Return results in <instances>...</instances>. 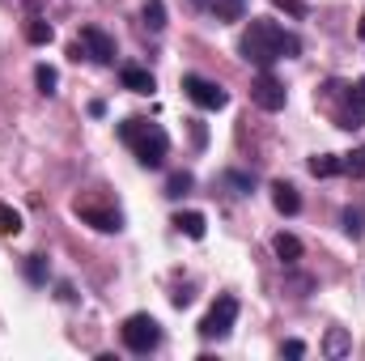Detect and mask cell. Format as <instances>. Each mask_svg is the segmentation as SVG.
Returning <instances> with one entry per match:
<instances>
[{"instance_id":"1","label":"cell","mask_w":365,"mask_h":361,"mask_svg":"<svg viewBox=\"0 0 365 361\" xmlns=\"http://www.w3.org/2000/svg\"><path fill=\"white\" fill-rule=\"evenodd\" d=\"M238 51H242V60H251L255 68H272L276 60L302 56V39H297L293 30H284L280 21H255V17H251V26H247L242 39H238Z\"/></svg>"},{"instance_id":"2","label":"cell","mask_w":365,"mask_h":361,"mask_svg":"<svg viewBox=\"0 0 365 361\" xmlns=\"http://www.w3.org/2000/svg\"><path fill=\"white\" fill-rule=\"evenodd\" d=\"M119 141L136 153V162L145 171H162L166 153H170V136L162 123H149V119H123L119 123Z\"/></svg>"},{"instance_id":"3","label":"cell","mask_w":365,"mask_h":361,"mask_svg":"<svg viewBox=\"0 0 365 361\" xmlns=\"http://www.w3.org/2000/svg\"><path fill=\"white\" fill-rule=\"evenodd\" d=\"M123 345L136 353V357H149L158 345H162V323L153 315H132L123 323Z\"/></svg>"},{"instance_id":"4","label":"cell","mask_w":365,"mask_h":361,"mask_svg":"<svg viewBox=\"0 0 365 361\" xmlns=\"http://www.w3.org/2000/svg\"><path fill=\"white\" fill-rule=\"evenodd\" d=\"M327 90H336L344 98V106L336 111V123L344 128V132H353V128H365V77L357 86H340V81H327Z\"/></svg>"},{"instance_id":"5","label":"cell","mask_w":365,"mask_h":361,"mask_svg":"<svg viewBox=\"0 0 365 361\" xmlns=\"http://www.w3.org/2000/svg\"><path fill=\"white\" fill-rule=\"evenodd\" d=\"M234 319H238V298H217V306L200 319V336L204 340H225L230 336V327H234Z\"/></svg>"},{"instance_id":"6","label":"cell","mask_w":365,"mask_h":361,"mask_svg":"<svg viewBox=\"0 0 365 361\" xmlns=\"http://www.w3.org/2000/svg\"><path fill=\"white\" fill-rule=\"evenodd\" d=\"M182 93H187L200 111H225V106H230V93L221 90L217 81L195 77V73H187V77H182Z\"/></svg>"},{"instance_id":"7","label":"cell","mask_w":365,"mask_h":361,"mask_svg":"<svg viewBox=\"0 0 365 361\" xmlns=\"http://www.w3.org/2000/svg\"><path fill=\"white\" fill-rule=\"evenodd\" d=\"M251 102H255L259 111H284L289 93H284V86L272 77V68H259V77L251 81Z\"/></svg>"},{"instance_id":"8","label":"cell","mask_w":365,"mask_h":361,"mask_svg":"<svg viewBox=\"0 0 365 361\" xmlns=\"http://www.w3.org/2000/svg\"><path fill=\"white\" fill-rule=\"evenodd\" d=\"M81 43H86V56L93 64H115V39L102 26H81Z\"/></svg>"},{"instance_id":"9","label":"cell","mask_w":365,"mask_h":361,"mask_svg":"<svg viewBox=\"0 0 365 361\" xmlns=\"http://www.w3.org/2000/svg\"><path fill=\"white\" fill-rule=\"evenodd\" d=\"M77 217H81V221H90L93 230H102V234H119V230H123V217H119V213H110V208L77 204Z\"/></svg>"},{"instance_id":"10","label":"cell","mask_w":365,"mask_h":361,"mask_svg":"<svg viewBox=\"0 0 365 361\" xmlns=\"http://www.w3.org/2000/svg\"><path fill=\"white\" fill-rule=\"evenodd\" d=\"M119 86L132 93H153L158 90V81H153V73L149 68H140V64H123L119 68Z\"/></svg>"},{"instance_id":"11","label":"cell","mask_w":365,"mask_h":361,"mask_svg":"<svg viewBox=\"0 0 365 361\" xmlns=\"http://www.w3.org/2000/svg\"><path fill=\"white\" fill-rule=\"evenodd\" d=\"M272 204L280 217H297L302 213V195H297L293 183H272Z\"/></svg>"},{"instance_id":"12","label":"cell","mask_w":365,"mask_h":361,"mask_svg":"<svg viewBox=\"0 0 365 361\" xmlns=\"http://www.w3.org/2000/svg\"><path fill=\"white\" fill-rule=\"evenodd\" d=\"M272 251H276V260H280L284 268H293V264L302 260V238H293V234H276Z\"/></svg>"},{"instance_id":"13","label":"cell","mask_w":365,"mask_h":361,"mask_svg":"<svg viewBox=\"0 0 365 361\" xmlns=\"http://www.w3.org/2000/svg\"><path fill=\"white\" fill-rule=\"evenodd\" d=\"M170 225H175L179 234H187V238H195V243L208 234V221H204V213H175V221H170Z\"/></svg>"},{"instance_id":"14","label":"cell","mask_w":365,"mask_h":361,"mask_svg":"<svg viewBox=\"0 0 365 361\" xmlns=\"http://www.w3.org/2000/svg\"><path fill=\"white\" fill-rule=\"evenodd\" d=\"M323 353H327V357H349V353H353V336H349L344 327H327V336H323Z\"/></svg>"},{"instance_id":"15","label":"cell","mask_w":365,"mask_h":361,"mask_svg":"<svg viewBox=\"0 0 365 361\" xmlns=\"http://www.w3.org/2000/svg\"><path fill=\"white\" fill-rule=\"evenodd\" d=\"M310 175H314V179L344 175V158H336V153H314V158H310Z\"/></svg>"},{"instance_id":"16","label":"cell","mask_w":365,"mask_h":361,"mask_svg":"<svg viewBox=\"0 0 365 361\" xmlns=\"http://www.w3.org/2000/svg\"><path fill=\"white\" fill-rule=\"evenodd\" d=\"M217 21H242L247 17V0H212L208 4Z\"/></svg>"},{"instance_id":"17","label":"cell","mask_w":365,"mask_h":361,"mask_svg":"<svg viewBox=\"0 0 365 361\" xmlns=\"http://www.w3.org/2000/svg\"><path fill=\"white\" fill-rule=\"evenodd\" d=\"M51 39H56V30H51L43 17H30V21H26V43H34V47H47Z\"/></svg>"},{"instance_id":"18","label":"cell","mask_w":365,"mask_h":361,"mask_svg":"<svg viewBox=\"0 0 365 361\" xmlns=\"http://www.w3.org/2000/svg\"><path fill=\"white\" fill-rule=\"evenodd\" d=\"M13 234H21V213L0 200V238H13Z\"/></svg>"},{"instance_id":"19","label":"cell","mask_w":365,"mask_h":361,"mask_svg":"<svg viewBox=\"0 0 365 361\" xmlns=\"http://www.w3.org/2000/svg\"><path fill=\"white\" fill-rule=\"evenodd\" d=\"M47 276H51L47 255H30V260H26V280H30V285H47Z\"/></svg>"},{"instance_id":"20","label":"cell","mask_w":365,"mask_h":361,"mask_svg":"<svg viewBox=\"0 0 365 361\" xmlns=\"http://www.w3.org/2000/svg\"><path fill=\"white\" fill-rule=\"evenodd\" d=\"M140 17H145V26H149L153 34L166 30V4H162V0H145V13H140Z\"/></svg>"},{"instance_id":"21","label":"cell","mask_w":365,"mask_h":361,"mask_svg":"<svg viewBox=\"0 0 365 361\" xmlns=\"http://www.w3.org/2000/svg\"><path fill=\"white\" fill-rule=\"evenodd\" d=\"M34 86H38V93H56V86H60V73H56L51 64H38V68H34Z\"/></svg>"},{"instance_id":"22","label":"cell","mask_w":365,"mask_h":361,"mask_svg":"<svg viewBox=\"0 0 365 361\" xmlns=\"http://www.w3.org/2000/svg\"><path fill=\"white\" fill-rule=\"evenodd\" d=\"M191 187H195V179H191L187 171H179V175H170V179H166V195H170V200H182Z\"/></svg>"},{"instance_id":"23","label":"cell","mask_w":365,"mask_h":361,"mask_svg":"<svg viewBox=\"0 0 365 361\" xmlns=\"http://www.w3.org/2000/svg\"><path fill=\"white\" fill-rule=\"evenodd\" d=\"M225 183H230L238 195H251V191H255V179H251V175H242V171H225Z\"/></svg>"},{"instance_id":"24","label":"cell","mask_w":365,"mask_h":361,"mask_svg":"<svg viewBox=\"0 0 365 361\" xmlns=\"http://www.w3.org/2000/svg\"><path fill=\"white\" fill-rule=\"evenodd\" d=\"M340 221H344V234H349V238H361V230H365V225H361V221H365L361 208H344V217H340Z\"/></svg>"},{"instance_id":"25","label":"cell","mask_w":365,"mask_h":361,"mask_svg":"<svg viewBox=\"0 0 365 361\" xmlns=\"http://www.w3.org/2000/svg\"><path fill=\"white\" fill-rule=\"evenodd\" d=\"M344 175H353V179H365V145H361V149H353V153L344 158Z\"/></svg>"},{"instance_id":"26","label":"cell","mask_w":365,"mask_h":361,"mask_svg":"<svg viewBox=\"0 0 365 361\" xmlns=\"http://www.w3.org/2000/svg\"><path fill=\"white\" fill-rule=\"evenodd\" d=\"M272 4L280 13H289V17H306V4L302 0H272Z\"/></svg>"},{"instance_id":"27","label":"cell","mask_w":365,"mask_h":361,"mask_svg":"<svg viewBox=\"0 0 365 361\" xmlns=\"http://www.w3.org/2000/svg\"><path fill=\"white\" fill-rule=\"evenodd\" d=\"M280 353H284V357H306V345H302V340H284Z\"/></svg>"},{"instance_id":"28","label":"cell","mask_w":365,"mask_h":361,"mask_svg":"<svg viewBox=\"0 0 365 361\" xmlns=\"http://www.w3.org/2000/svg\"><path fill=\"white\" fill-rule=\"evenodd\" d=\"M68 60H77V64H81V60H90V56H86V43H81V39H77V43L68 47Z\"/></svg>"},{"instance_id":"29","label":"cell","mask_w":365,"mask_h":361,"mask_svg":"<svg viewBox=\"0 0 365 361\" xmlns=\"http://www.w3.org/2000/svg\"><path fill=\"white\" fill-rule=\"evenodd\" d=\"M175 306H179V310L182 306H191V289H179V293H175Z\"/></svg>"},{"instance_id":"30","label":"cell","mask_w":365,"mask_h":361,"mask_svg":"<svg viewBox=\"0 0 365 361\" xmlns=\"http://www.w3.org/2000/svg\"><path fill=\"white\" fill-rule=\"evenodd\" d=\"M357 39L365 43V13H361V21H357Z\"/></svg>"},{"instance_id":"31","label":"cell","mask_w":365,"mask_h":361,"mask_svg":"<svg viewBox=\"0 0 365 361\" xmlns=\"http://www.w3.org/2000/svg\"><path fill=\"white\" fill-rule=\"evenodd\" d=\"M191 4H195V9H208V4H212V0H191Z\"/></svg>"}]
</instances>
